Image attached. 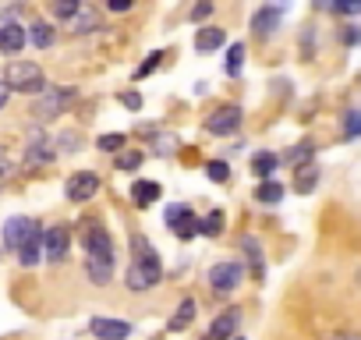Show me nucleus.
Instances as JSON below:
<instances>
[{
  "label": "nucleus",
  "instance_id": "nucleus-30",
  "mask_svg": "<svg viewBox=\"0 0 361 340\" xmlns=\"http://www.w3.org/2000/svg\"><path fill=\"white\" fill-rule=\"evenodd\" d=\"M78 8H82V0H50V11H54V18H71Z\"/></svg>",
  "mask_w": 361,
  "mask_h": 340
},
{
  "label": "nucleus",
  "instance_id": "nucleus-43",
  "mask_svg": "<svg viewBox=\"0 0 361 340\" xmlns=\"http://www.w3.org/2000/svg\"><path fill=\"white\" fill-rule=\"evenodd\" d=\"M4 103H8V89H0V110H4Z\"/></svg>",
  "mask_w": 361,
  "mask_h": 340
},
{
  "label": "nucleus",
  "instance_id": "nucleus-35",
  "mask_svg": "<svg viewBox=\"0 0 361 340\" xmlns=\"http://www.w3.org/2000/svg\"><path fill=\"white\" fill-rule=\"evenodd\" d=\"M159 61H163V54H149V57H145V64L135 71V82H138V78H145L149 71H156V64H159Z\"/></svg>",
  "mask_w": 361,
  "mask_h": 340
},
{
  "label": "nucleus",
  "instance_id": "nucleus-19",
  "mask_svg": "<svg viewBox=\"0 0 361 340\" xmlns=\"http://www.w3.org/2000/svg\"><path fill=\"white\" fill-rule=\"evenodd\" d=\"M195 315H199V305H195L192 298H185V301L177 305V315H173V319L166 322V329H170V333H180V329H188Z\"/></svg>",
  "mask_w": 361,
  "mask_h": 340
},
{
  "label": "nucleus",
  "instance_id": "nucleus-7",
  "mask_svg": "<svg viewBox=\"0 0 361 340\" xmlns=\"http://www.w3.org/2000/svg\"><path fill=\"white\" fill-rule=\"evenodd\" d=\"M241 121H245L241 107L227 103V107H216V110L206 117V131H213V135H234V131L241 128Z\"/></svg>",
  "mask_w": 361,
  "mask_h": 340
},
{
  "label": "nucleus",
  "instance_id": "nucleus-13",
  "mask_svg": "<svg viewBox=\"0 0 361 340\" xmlns=\"http://www.w3.org/2000/svg\"><path fill=\"white\" fill-rule=\"evenodd\" d=\"M68 22H71V32H75V36H89V32L103 29V18H99V11H92V8H85V4H82V8H78V11L68 18Z\"/></svg>",
  "mask_w": 361,
  "mask_h": 340
},
{
  "label": "nucleus",
  "instance_id": "nucleus-15",
  "mask_svg": "<svg viewBox=\"0 0 361 340\" xmlns=\"http://www.w3.org/2000/svg\"><path fill=\"white\" fill-rule=\"evenodd\" d=\"M25 25H15V22H8V25H0V50L4 54H18L22 47H25Z\"/></svg>",
  "mask_w": 361,
  "mask_h": 340
},
{
  "label": "nucleus",
  "instance_id": "nucleus-33",
  "mask_svg": "<svg viewBox=\"0 0 361 340\" xmlns=\"http://www.w3.org/2000/svg\"><path fill=\"white\" fill-rule=\"evenodd\" d=\"M361 135V110H347L343 117V138H357Z\"/></svg>",
  "mask_w": 361,
  "mask_h": 340
},
{
  "label": "nucleus",
  "instance_id": "nucleus-14",
  "mask_svg": "<svg viewBox=\"0 0 361 340\" xmlns=\"http://www.w3.org/2000/svg\"><path fill=\"white\" fill-rule=\"evenodd\" d=\"M280 18H283V15H280V8H262V11H255V15H252V32L266 40V36H273V32L280 29Z\"/></svg>",
  "mask_w": 361,
  "mask_h": 340
},
{
  "label": "nucleus",
  "instance_id": "nucleus-2",
  "mask_svg": "<svg viewBox=\"0 0 361 340\" xmlns=\"http://www.w3.org/2000/svg\"><path fill=\"white\" fill-rule=\"evenodd\" d=\"M163 280V262L145 234H131V266H128V291H152Z\"/></svg>",
  "mask_w": 361,
  "mask_h": 340
},
{
  "label": "nucleus",
  "instance_id": "nucleus-47",
  "mask_svg": "<svg viewBox=\"0 0 361 340\" xmlns=\"http://www.w3.org/2000/svg\"><path fill=\"white\" fill-rule=\"evenodd\" d=\"M156 340H159V336H156Z\"/></svg>",
  "mask_w": 361,
  "mask_h": 340
},
{
  "label": "nucleus",
  "instance_id": "nucleus-17",
  "mask_svg": "<svg viewBox=\"0 0 361 340\" xmlns=\"http://www.w3.org/2000/svg\"><path fill=\"white\" fill-rule=\"evenodd\" d=\"M224 29H216V25H206V29H199L195 32V50L199 54H213V50H220L224 47Z\"/></svg>",
  "mask_w": 361,
  "mask_h": 340
},
{
  "label": "nucleus",
  "instance_id": "nucleus-42",
  "mask_svg": "<svg viewBox=\"0 0 361 340\" xmlns=\"http://www.w3.org/2000/svg\"><path fill=\"white\" fill-rule=\"evenodd\" d=\"M333 340H361V333H333Z\"/></svg>",
  "mask_w": 361,
  "mask_h": 340
},
{
  "label": "nucleus",
  "instance_id": "nucleus-29",
  "mask_svg": "<svg viewBox=\"0 0 361 340\" xmlns=\"http://www.w3.org/2000/svg\"><path fill=\"white\" fill-rule=\"evenodd\" d=\"M206 174H209V181L224 185V181H231V166H227L224 159H209V163H206Z\"/></svg>",
  "mask_w": 361,
  "mask_h": 340
},
{
  "label": "nucleus",
  "instance_id": "nucleus-25",
  "mask_svg": "<svg viewBox=\"0 0 361 340\" xmlns=\"http://www.w3.org/2000/svg\"><path fill=\"white\" fill-rule=\"evenodd\" d=\"M224 231V210H213L206 220H199V234H206V238H216Z\"/></svg>",
  "mask_w": 361,
  "mask_h": 340
},
{
  "label": "nucleus",
  "instance_id": "nucleus-9",
  "mask_svg": "<svg viewBox=\"0 0 361 340\" xmlns=\"http://www.w3.org/2000/svg\"><path fill=\"white\" fill-rule=\"evenodd\" d=\"M241 280H245V266L241 262H216L209 269V287L220 291V294H231Z\"/></svg>",
  "mask_w": 361,
  "mask_h": 340
},
{
  "label": "nucleus",
  "instance_id": "nucleus-46",
  "mask_svg": "<svg viewBox=\"0 0 361 340\" xmlns=\"http://www.w3.org/2000/svg\"><path fill=\"white\" fill-rule=\"evenodd\" d=\"M234 340H241V336H234Z\"/></svg>",
  "mask_w": 361,
  "mask_h": 340
},
{
  "label": "nucleus",
  "instance_id": "nucleus-39",
  "mask_svg": "<svg viewBox=\"0 0 361 340\" xmlns=\"http://www.w3.org/2000/svg\"><path fill=\"white\" fill-rule=\"evenodd\" d=\"M343 43H347V47H357V43H361V29H357V25H350V29L343 32Z\"/></svg>",
  "mask_w": 361,
  "mask_h": 340
},
{
  "label": "nucleus",
  "instance_id": "nucleus-5",
  "mask_svg": "<svg viewBox=\"0 0 361 340\" xmlns=\"http://www.w3.org/2000/svg\"><path fill=\"white\" fill-rule=\"evenodd\" d=\"M68 252H71V231H68L64 224L47 227V231H43V259L54 262V266H61V262L68 259Z\"/></svg>",
  "mask_w": 361,
  "mask_h": 340
},
{
  "label": "nucleus",
  "instance_id": "nucleus-28",
  "mask_svg": "<svg viewBox=\"0 0 361 340\" xmlns=\"http://www.w3.org/2000/svg\"><path fill=\"white\" fill-rule=\"evenodd\" d=\"M312 152H315V145H312V142H301V145H294L283 159H287L290 166H301V163H308V159H312Z\"/></svg>",
  "mask_w": 361,
  "mask_h": 340
},
{
  "label": "nucleus",
  "instance_id": "nucleus-32",
  "mask_svg": "<svg viewBox=\"0 0 361 340\" xmlns=\"http://www.w3.org/2000/svg\"><path fill=\"white\" fill-rule=\"evenodd\" d=\"M103 152H121L124 149V135L121 131H110V135H99V142H96Z\"/></svg>",
  "mask_w": 361,
  "mask_h": 340
},
{
  "label": "nucleus",
  "instance_id": "nucleus-40",
  "mask_svg": "<svg viewBox=\"0 0 361 340\" xmlns=\"http://www.w3.org/2000/svg\"><path fill=\"white\" fill-rule=\"evenodd\" d=\"M156 152H177V138H173V135H166V138H159V145H156Z\"/></svg>",
  "mask_w": 361,
  "mask_h": 340
},
{
  "label": "nucleus",
  "instance_id": "nucleus-24",
  "mask_svg": "<svg viewBox=\"0 0 361 340\" xmlns=\"http://www.w3.org/2000/svg\"><path fill=\"white\" fill-rule=\"evenodd\" d=\"M29 40H32L39 50H47V47H54V29H50L47 22H32V25H29Z\"/></svg>",
  "mask_w": 361,
  "mask_h": 340
},
{
  "label": "nucleus",
  "instance_id": "nucleus-11",
  "mask_svg": "<svg viewBox=\"0 0 361 340\" xmlns=\"http://www.w3.org/2000/svg\"><path fill=\"white\" fill-rule=\"evenodd\" d=\"M238 322H241V308H227L224 315H216V319H213V326L202 333V340H234Z\"/></svg>",
  "mask_w": 361,
  "mask_h": 340
},
{
  "label": "nucleus",
  "instance_id": "nucleus-41",
  "mask_svg": "<svg viewBox=\"0 0 361 340\" xmlns=\"http://www.w3.org/2000/svg\"><path fill=\"white\" fill-rule=\"evenodd\" d=\"M8 174H11V159H8L4 152H0V181H4Z\"/></svg>",
  "mask_w": 361,
  "mask_h": 340
},
{
  "label": "nucleus",
  "instance_id": "nucleus-8",
  "mask_svg": "<svg viewBox=\"0 0 361 340\" xmlns=\"http://www.w3.org/2000/svg\"><path fill=\"white\" fill-rule=\"evenodd\" d=\"M96 192H99V178L92 174V170H78V174H71L68 185H64V199L68 202H89Z\"/></svg>",
  "mask_w": 361,
  "mask_h": 340
},
{
  "label": "nucleus",
  "instance_id": "nucleus-3",
  "mask_svg": "<svg viewBox=\"0 0 361 340\" xmlns=\"http://www.w3.org/2000/svg\"><path fill=\"white\" fill-rule=\"evenodd\" d=\"M4 85H8V92H32V96H39L47 89V78H43V68L39 64L15 61L8 68V75H4Z\"/></svg>",
  "mask_w": 361,
  "mask_h": 340
},
{
  "label": "nucleus",
  "instance_id": "nucleus-26",
  "mask_svg": "<svg viewBox=\"0 0 361 340\" xmlns=\"http://www.w3.org/2000/svg\"><path fill=\"white\" fill-rule=\"evenodd\" d=\"M241 248L248 252L252 273H255V277H262V248H259V241H255V238H241Z\"/></svg>",
  "mask_w": 361,
  "mask_h": 340
},
{
  "label": "nucleus",
  "instance_id": "nucleus-22",
  "mask_svg": "<svg viewBox=\"0 0 361 340\" xmlns=\"http://www.w3.org/2000/svg\"><path fill=\"white\" fill-rule=\"evenodd\" d=\"M276 166H280V156H276V152H255V156H252V174L262 178V181L273 178Z\"/></svg>",
  "mask_w": 361,
  "mask_h": 340
},
{
  "label": "nucleus",
  "instance_id": "nucleus-34",
  "mask_svg": "<svg viewBox=\"0 0 361 340\" xmlns=\"http://www.w3.org/2000/svg\"><path fill=\"white\" fill-rule=\"evenodd\" d=\"M336 15H347V18H354V15H361V0H333L329 4Z\"/></svg>",
  "mask_w": 361,
  "mask_h": 340
},
{
  "label": "nucleus",
  "instance_id": "nucleus-45",
  "mask_svg": "<svg viewBox=\"0 0 361 340\" xmlns=\"http://www.w3.org/2000/svg\"><path fill=\"white\" fill-rule=\"evenodd\" d=\"M357 284H361V273H357Z\"/></svg>",
  "mask_w": 361,
  "mask_h": 340
},
{
  "label": "nucleus",
  "instance_id": "nucleus-44",
  "mask_svg": "<svg viewBox=\"0 0 361 340\" xmlns=\"http://www.w3.org/2000/svg\"><path fill=\"white\" fill-rule=\"evenodd\" d=\"M333 4V0H315V8H329Z\"/></svg>",
  "mask_w": 361,
  "mask_h": 340
},
{
  "label": "nucleus",
  "instance_id": "nucleus-37",
  "mask_svg": "<svg viewBox=\"0 0 361 340\" xmlns=\"http://www.w3.org/2000/svg\"><path fill=\"white\" fill-rule=\"evenodd\" d=\"M121 103H124L128 110H142V96H138V92H124V96H121Z\"/></svg>",
  "mask_w": 361,
  "mask_h": 340
},
{
  "label": "nucleus",
  "instance_id": "nucleus-4",
  "mask_svg": "<svg viewBox=\"0 0 361 340\" xmlns=\"http://www.w3.org/2000/svg\"><path fill=\"white\" fill-rule=\"evenodd\" d=\"M163 224L180 238V241H192L195 234H199V217H195V210L192 206H185V202H173V206H166V213H163Z\"/></svg>",
  "mask_w": 361,
  "mask_h": 340
},
{
  "label": "nucleus",
  "instance_id": "nucleus-20",
  "mask_svg": "<svg viewBox=\"0 0 361 340\" xmlns=\"http://www.w3.org/2000/svg\"><path fill=\"white\" fill-rule=\"evenodd\" d=\"M294 170H298L294 192H298V195H308V192L319 185V166H315V163H301V166H294Z\"/></svg>",
  "mask_w": 361,
  "mask_h": 340
},
{
  "label": "nucleus",
  "instance_id": "nucleus-18",
  "mask_svg": "<svg viewBox=\"0 0 361 340\" xmlns=\"http://www.w3.org/2000/svg\"><path fill=\"white\" fill-rule=\"evenodd\" d=\"M32 227H36V220H29V217H11V220L4 224V241H8L11 248H18L22 238H25Z\"/></svg>",
  "mask_w": 361,
  "mask_h": 340
},
{
  "label": "nucleus",
  "instance_id": "nucleus-23",
  "mask_svg": "<svg viewBox=\"0 0 361 340\" xmlns=\"http://www.w3.org/2000/svg\"><path fill=\"white\" fill-rule=\"evenodd\" d=\"M255 199H259L262 206H276V202L283 199V185H280V181H273V178H266V181L259 185Z\"/></svg>",
  "mask_w": 361,
  "mask_h": 340
},
{
  "label": "nucleus",
  "instance_id": "nucleus-16",
  "mask_svg": "<svg viewBox=\"0 0 361 340\" xmlns=\"http://www.w3.org/2000/svg\"><path fill=\"white\" fill-rule=\"evenodd\" d=\"M54 156H57V145L50 138H43V135L36 142H29V149H25V163H36V166L54 163Z\"/></svg>",
  "mask_w": 361,
  "mask_h": 340
},
{
  "label": "nucleus",
  "instance_id": "nucleus-6",
  "mask_svg": "<svg viewBox=\"0 0 361 340\" xmlns=\"http://www.w3.org/2000/svg\"><path fill=\"white\" fill-rule=\"evenodd\" d=\"M71 99H75V89H43L36 107H32V114H36V121H50V117L64 114V107Z\"/></svg>",
  "mask_w": 361,
  "mask_h": 340
},
{
  "label": "nucleus",
  "instance_id": "nucleus-38",
  "mask_svg": "<svg viewBox=\"0 0 361 340\" xmlns=\"http://www.w3.org/2000/svg\"><path fill=\"white\" fill-rule=\"evenodd\" d=\"M106 8L121 15V11H131V8H135V0H106Z\"/></svg>",
  "mask_w": 361,
  "mask_h": 340
},
{
  "label": "nucleus",
  "instance_id": "nucleus-12",
  "mask_svg": "<svg viewBox=\"0 0 361 340\" xmlns=\"http://www.w3.org/2000/svg\"><path fill=\"white\" fill-rule=\"evenodd\" d=\"M15 252H18V262H22V266H36V262L43 259V231L32 227V231L22 238V245H18Z\"/></svg>",
  "mask_w": 361,
  "mask_h": 340
},
{
  "label": "nucleus",
  "instance_id": "nucleus-10",
  "mask_svg": "<svg viewBox=\"0 0 361 340\" xmlns=\"http://www.w3.org/2000/svg\"><path fill=\"white\" fill-rule=\"evenodd\" d=\"M89 329H92L96 340H128L131 336V326L124 319H106V315H96L89 322Z\"/></svg>",
  "mask_w": 361,
  "mask_h": 340
},
{
  "label": "nucleus",
  "instance_id": "nucleus-1",
  "mask_svg": "<svg viewBox=\"0 0 361 340\" xmlns=\"http://www.w3.org/2000/svg\"><path fill=\"white\" fill-rule=\"evenodd\" d=\"M82 245H85V273L96 287L110 284L114 277V238L99 220H82Z\"/></svg>",
  "mask_w": 361,
  "mask_h": 340
},
{
  "label": "nucleus",
  "instance_id": "nucleus-27",
  "mask_svg": "<svg viewBox=\"0 0 361 340\" xmlns=\"http://www.w3.org/2000/svg\"><path fill=\"white\" fill-rule=\"evenodd\" d=\"M142 159H145V152L142 149H128V152H117V170H138L142 166Z\"/></svg>",
  "mask_w": 361,
  "mask_h": 340
},
{
  "label": "nucleus",
  "instance_id": "nucleus-31",
  "mask_svg": "<svg viewBox=\"0 0 361 340\" xmlns=\"http://www.w3.org/2000/svg\"><path fill=\"white\" fill-rule=\"evenodd\" d=\"M241 64H245V47H241V43H234V47L227 50V75H238V71H241Z\"/></svg>",
  "mask_w": 361,
  "mask_h": 340
},
{
  "label": "nucleus",
  "instance_id": "nucleus-21",
  "mask_svg": "<svg viewBox=\"0 0 361 340\" xmlns=\"http://www.w3.org/2000/svg\"><path fill=\"white\" fill-rule=\"evenodd\" d=\"M156 199H159V185H156V181H135V185H131V202H135V206L145 210V206H152Z\"/></svg>",
  "mask_w": 361,
  "mask_h": 340
},
{
  "label": "nucleus",
  "instance_id": "nucleus-36",
  "mask_svg": "<svg viewBox=\"0 0 361 340\" xmlns=\"http://www.w3.org/2000/svg\"><path fill=\"white\" fill-rule=\"evenodd\" d=\"M209 15H213V0H199L195 11H192V22H202V18H209Z\"/></svg>",
  "mask_w": 361,
  "mask_h": 340
}]
</instances>
